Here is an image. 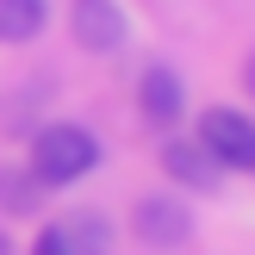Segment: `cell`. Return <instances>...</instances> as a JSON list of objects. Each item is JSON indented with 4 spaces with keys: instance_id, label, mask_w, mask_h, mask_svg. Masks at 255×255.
<instances>
[{
    "instance_id": "obj_1",
    "label": "cell",
    "mask_w": 255,
    "mask_h": 255,
    "mask_svg": "<svg viewBox=\"0 0 255 255\" xmlns=\"http://www.w3.org/2000/svg\"><path fill=\"white\" fill-rule=\"evenodd\" d=\"M94 162H100V143L81 131V125H44V131H37V143H31V174H37L44 187L81 181Z\"/></svg>"
},
{
    "instance_id": "obj_2",
    "label": "cell",
    "mask_w": 255,
    "mask_h": 255,
    "mask_svg": "<svg viewBox=\"0 0 255 255\" xmlns=\"http://www.w3.org/2000/svg\"><path fill=\"white\" fill-rule=\"evenodd\" d=\"M199 149L212 162H224V168H249L255 162V125L243 112H231V106H212L199 119Z\"/></svg>"
},
{
    "instance_id": "obj_3",
    "label": "cell",
    "mask_w": 255,
    "mask_h": 255,
    "mask_svg": "<svg viewBox=\"0 0 255 255\" xmlns=\"http://www.w3.org/2000/svg\"><path fill=\"white\" fill-rule=\"evenodd\" d=\"M69 25H75V44L81 50H119L125 44V12L112 6V0H75L69 6Z\"/></svg>"
},
{
    "instance_id": "obj_4",
    "label": "cell",
    "mask_w": 255,
    "mask_h": 255,
    "mask_svg": "<svg viewBox=\"0 0 255 255\" xmlns=\"http://www.w3.org/2000/svg\"><path fill=\"white\" fill-rule=\"evenodd\" d=\"M137 237H143V243H181L187 237V212L174 206V199H143V206H137Z\"/></svg>"
},
{
    "instance_id": "obj_5",
    "label": "cell",
    "mask_w": 255,
    "mask_h": 255,
    "mask_svg": "<svg viewBox=\"0 0 255 255\" xmlns=\"http://www.w3.org/2000/svg\"><path fill=\"white\" fill-rule=\"evenodd\" d=\"M137 106H143V112H149L156 125L181 119V81H174L168 69H149L143 81H137Z\"/></svg>"
},
{
    "instance_id": "obj_6",
    "label": "cell",
    "mask_w": 255,
    "mask_h": 255,
    "mask_svg": "<svg viewBox=\"0 0 255 255\" xmlns=\"http://www.w3.org/2000/svg\"><path fill=\"white\" fill-rule=\"evenodd\" d=\"M56 237H62V249H69V255H106V249H112V231L94 218V212H75V218H62V224H56Z\"/></svg>"
},
{
    "instance_id": "obj_7",
    "label": "cell",
    "mask_w": 255,
    "mask_h": 255,
    "mask_svg": "<svg viewBox=\"0 0 255 255\" xmlns=\"http://www.w3.org/2000/svg\"><path fill=\"white\" fill-rule=\"evenodd\" d=\"M44 31V0H0V37L6 44H31Z\"/></svg>"
},
{
    "instance_id": "obj_8",
    "label": "cell",
    "mask_w": 255,
    "mask_h": 255,
    "mask_svg": "<svg viewBox=\"0 0 255 255\" xmlns=\"http://www.w3.org/2000/svg\"><path fill=\"white\" fill-rule=\"evenodd\" d=\"M162 162H168V174H174V181H187V187H206V181H212V156H206L199 143H168V149H162Z\"/></svg>"
},
{
    "instance_id": "obj_9",
    "label": "cell",
    "mask_w": 255,
    "mask_h": 255,
    "mask_svg": "<svg viewBox=\"0 0 255 255\" xmlns=\"http://www.w3.org/2000/svg\"><path fill=\"white\" fill-rule=\"evenodd\" d=\"M31 255H69V249H62V237H56V231H44V237L31 243Z\"/></svg>"
},
{
    "instance_id": "obj_10",
    "label": "cell",
    "mask_w": 255,
    "mask_h": 255,
    "mask_svg": "<svg viewBox=\"0 0 255 255\" xmlns=\"http://www.w3.org/2000/svg\"><path fill=\"white\" fill-rule=\"evenodd\" d=\"M0 255H12V237H6V231H0Z\"/></svg>"
}]
</instances>
